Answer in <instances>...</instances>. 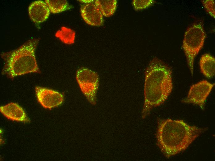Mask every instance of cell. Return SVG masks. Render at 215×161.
<instances>
[{"mask_svg":"<svg viewBox=\"0 0 215 161\" xmlns=\"http://www.w3.org/2000/svg\"><path fill=\"white\" fill-rule=\"evenodd\" d=\"M206 128L191 126L183 120L159 119L157 144L167 158L185 150Z\"/></svg>","mask_w":215,"mask_h":161,"instance_id":"cell-1","label":"cell"},{"mask_svg":"<svg viewBox=\"0 0 215 161\" xmlns=\"http://www.w3.org/2000/svg\"><path fill=\"white\" fill-rule=\"evenodd\" d=\"M172 89L171 69L159 59L153 58L145 72L142 118L148 115L153 108L162 104L167 98Z\"/></svg>","mask_w":215,"mask_h":161,"instance_id":"cell-2","label":"cell"},{"mask_svg":"<svg viewBox=\"0 0 215 161\" xmlns=\"http://www.w3.org/2000/svg\"><path fill=\"white\" fill-rule=\"evenodd\" d=\"M39 40L31 39L19 48L1 54L5 64L2 74L10 78L30 73H40L35 52Z\"/></svg>","mask_w":215,"mask_h":161,"instance_id":"cell-3","label":"cell"},{"mask_svg":"<svg viewBox=\"0 0 215 161\" xmlns=\"http://www.w3.org/2000/svg\"><path fill=\"white\" fill-rule=\"evenodd\" d=\"M205 37L204 29L200 24H193L185 32L182 47L192 76L194 59L203 47Z\"/></svg>","mask_w":215,"mask_h":161,"instance_id":"cell-4","label":"cell"},{"mask_svg":"<svg viewBox=\"0 0 215 161\" xmlns=\"http://www.w3.org/2000/svg\"><path fill=\"white\" fill-rule=\"evenodd\" d=\"M76 79L81 91L88 100L95 105L99 86L97 73L87 68L82 67L77 71Z\"/></svg>","mask_w":215,"mask_h":161,"instance_id":"cell-5","label":"cell"},{"mask_svg":"<svg viewBox=\"0 0 215 161\" xmlns=\"http://www.w3.org/2000/svg\"><path fill=\"white\" fill-rule=\"evenodd\" d=\"M214 84L203 80L192 85L187 97L182 102L197 105L204 110L205 102Z\"/></svg>","mask_w":215,"mask_h":161,"instance_id":"cell-6","label":"cell"},{"mask_svg":"<svg viewBox=\"0 0 215 161\" xmlns=\"http://www.w3.org/2000/svg\"><path fill=\"white\" fill-rule=\"evenodd\" d=\"M36 97L38 101L44 108L51 109L61 105L64 101L62 94L53 90L36 86Z\"/></svg>","mask_w":215,"mask_h":161,"instance_id":"cell-7","label":"cell"},{"mask_svg":"<svg viewBox=\"0 0 215 161\" xmlns=\"http://www.w3.org/2000/svg\"><path fill=\"white\" fill-rule=\"evenodd\" d=\"M91 2L82 5L80 8L81 16L88 24L99 26L103 23V15L96 6Z\"/></svg>","mask_w":215,"mask_h":161,"instance_id":"cell-8","label":"cell"},{"mask_svg":"<svg viewBox=\"0 0 215 161\" xmlns=\"http://www.w3.org/2000/svg\"><path fill=\"white\" fill-rule=\"evenodd\" d=\"M30 18L34 23H41L48 17L50 11L45 2L37 0L33 2L30 5L28 9Z\"/></svg>","mask_w":215,"mask_h":161,"instance_id":"cell-9","label":"cell"},{"mask_svg":"<svg viewBox=\"0 0 215 161\" xmlns=\"http://www.w3.org/2000/svg\"><path fill=\"white\" fill-rule=\"evenodd\" d=\"M0 111L8 119L25 123L30 122L23 109L17 103L11 102L1 106Z\"/></svg>","mask_w":215,"mask_h":161,"instance_id":"cell-10","label":"cell"},{"mask_svg":"<svg viewBox=\"0 0 215 161\" xmlns=\"http://www.w3.org/2000/svg\"><path fill=\"white\" fill-rule=\"evenodd\" d=\"M200 66L201 72L206 77L211 78L214 76L215 73V59L209 54L203 55L200 61Z\"/></svg>","mask_w":215,"mask_h":161,"instance_id":"cell-11","label":"cell"},{"mask_svg":"<svg viewBox=\"0 0 215 161\" xmlns=\"http://www.w3.org/2000/svg\"><path fill=\"white\" fill-rule=\"evenodd\" d=\"M94 3L103 15L109 17L115 13L116 8L117 1L116 0H96L94 1Z\"/></svg>","mask_w":215,"mask_h":161,"instance_id":"cell-12","label":"cell"},{"mask_svg":"<svg viewBox=\"0 0 215 161\" xmlns=\"http://www.w3.org/2000/svg\"><path fill=\"white\" fill-rule=\"evenodd\" d=\"M45 2L53 13H58L64 11L69 7L67 1L65 0H46Z\"/></svg>","mask_w":215,"mask_h":161,"instance_id":"cell-13","label":"cell"},{"mask_svg":"<svg viewBox=\"0 0 215 161\" xmlns=\"http://www.w3.org/2000/svg\"><path fill=\"white\" fill-rule=\"evenodd\" d=\"M55 35L63 43L70 44L74 42L75 33L70 28L62 27L57 32Z\"/></svg>","mask_w":215,"mask_h":161,"instance_id":"cell-14","label":"cell"},{"mask_svg":"<svg viewBox=\"0 0 215 161\" xmlns=\"http://www.w3.org/2000/svg\"><path fill=\"white\" fill-rule=\"evenodd\" d=\"M154 2L153 0H134L132 4L134 9L137 10L145 9L152 5Z\"/></svg>","mask_w":215,"mask_h":161,"instance_id":"cell-15","label":"cell"},{"mask_svg":"<svg viewBox=\"0 0 215 161\" xmlns=\"http://www.w3.org/2000/svg\"><path fill=\"white\" fill-rule=\"evenodd\" d=\"M202 3L207 11L212 17L215 18V0H204Z\"/></svg>","mask_w":215,"mask_h":161,"instance_id":"cell-16","label":"cell"}]
</instances>
